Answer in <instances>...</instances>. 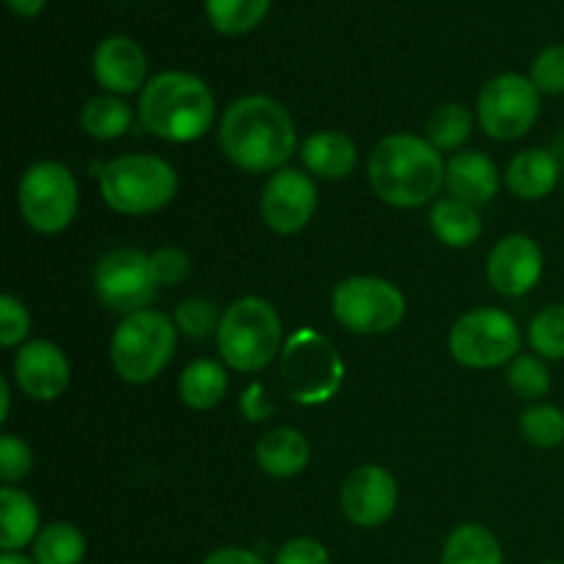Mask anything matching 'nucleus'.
Masks as SVG:
<instances>
[{
	"label": "nucleus",
	"instance_id": "f257e3e1",
	"mask_svg": "<svg viewBox=\"0 0 564 564\" xmlns=\"http://www.w3.org/2000/svg\"><path fill=\"white\" fill-rule=\"evenodd\" d=\"M220 152L242 171L268 174L286 169L297 149V130L290 110L273 97L248 94L235 99L220 116Z\"/></svg>",
	"mask_w": 564,
	"mask_h": 564
},
{
	"label": "nucleus",
	"instance_id": "f03ea898",
	"mask_svg": "<svg viewBox=\"0 0 564 564\" xmlns=\"http://www.w3.org/2000/svg\"><path fill=\"white\" fill-rule=\"evenodd\" d=\"M367 176L380 202L397 209H416L433 202L446 185V163L427 138L394 132L372 149Z\"/></svg>",
	"mask_w": 564,
	"mask_h": 564
},
{
	"label": "nucleus",
	"instance_id": "7ed1b4c3",
	"mask_svg": "<svg viewBox=\"0 0 564 564\" xmlns=\"http://www.w3.org/2000/svg\"><path fill=\"white\" fill-rule=\"evenodd\" d=\"M215 97L191 72H160L143 86L138 119L152 135L169 143H193L215 124Z\"/></svg>",
	"mask_w": 564,
	"mask_h": 564
},
{
	"label": "nucleus",
	"instance_id": "20e7f679",
	"mask_svg": "<svg viewBox=\"0 0 564 564\" xmlns=\"http://www.w3.org/2000/svg\"><path fill=\"white\" fill-rule=\"evenodd\" d=\"M215 339L226 367L235 372H259L284 350V325L273 303L246 295L226 308Z\"/></svg>",
	"mask_w": 564,
	"mask_h": 564
},
{
	"label": "nucleus",
	"instance_id": "39448f33",
	"mask_svg": "<svg viewBox=\"0 0 564 564\" xmlns=\"http://www.w3.org/2000/svg\"><path fill=\"white\" fill-rule=\"evenodd\" d=\"M180 191V176L158 154H121L105 163L99 196L119 215H149L169 207Z\"/></svg>",
	"mask_w": 564,
	"mask_h": 564
},
{
	"label": "nucleus",
	"instance_id": "423d86ee",
	"mask_svg": "<svg viewBox=\"0 0 564 564\" xmlns=\"http://www.w3.org/2000/svg\"><path fill=\"white\" fill-rule=\"evenodd\" d=\"M176 330L174 319L154 308L127 314L110 339V364L116 375L132 386L152 383L174 356Z\"/></svg>",
	"mask_w": 564,
	"mask_h": 564
},
{
	"label": "nucleus",
	"instance_id": "0eeeda50",
	"mask_svg": "<svg viewBox=\"0 0 564 564\" xmlns=\"http://www.w3.org/2000/svg\"><path fill=\"white\" fill-rule=\"evenodd\" d=\"M281 380L297 405H323L345 383V361L323 334L303 328L281 350Z\"/></svg>",
	"mask_w": 564,
	"mask_h": 564
},
{
	"label": "nucleus",
	"instance_id": "6e6552de",
	"mask_svg": "<svg viewBox=\"0 0 564 564\" xmlns=\"http://www.w3.org/2000/svg\"><path fill=\"white\" fill-rule=\"evenodd\" d=\"M77 182L72 171L58 160H39L22 174L17 185V204L31 226L39 235H61L69 229L77 215Z\"/></svg>",
	"mask_w": 564,
	"mask_h": 564
},
{
	"label": "nucleus",
	"instance_id": "1a4fd4ad",
	"mask_svg": "<svg viewBox=\"0 0 564 564\" xmlns=\"http://www.w3.org/2000/svg\"><path fill=\"white\" fill-rule=\"evenodd\" d=\"M523 336L516 319L501 308H474L449 330V352L460 367L496 369L516 361Z\"/></svg>",
	"mask_w": 564,
	"mask_h": 564
},
{
	"label": "nucleus",
	"instance_id": "9d476101",
	"mask_svg": "<svg viewBox=\"0 0 564 564\" xmlns=\"http://www.w3.org/2000/svg\"><path fill=\"white\" fill-rule=\"evenodd\" d=\"M330 308L341 328L361 336H380L402 323L405 295L378 275H350L336 284Z\"/></svg>",
	"mask_w": 564,
	"mask_h": 564
},
{
	"label": "nucleus",
	"instance_id": "9b49d317",
	"mask_svg": "<svg viewBox=\"0 0 564 564\" xmlns=\"http://www.w3.org/2000/svg\"><path fill=\"white\" fill-rule=\"evenodd\" d=\"M160 281L154 275L152 257L141 248H110L94 268V292L99 303L113 314H135L149 308L158 297Z\"/></svg>",
	"mask_w": 564,
	"mask_h": 564
},
{
	"label": "nucleus",
	"instance_id": "f8f14e48",
	"mask_svg": "<svg viewBox=\"0 0 564 564\" xmlns=\"http://www.w3.org/2000/svg\"><path fill=\"white\" fill-rule=\"evenodd\" d=\"M540 116V91L532 77L501 72L477 97V121L494 141H518Z\"/></svg>",
	"mask_w": 564,
	"mask_h": 564
},
{
	"label": "nucleus",
	"instance_id": "ddd939ff",
	"mask_svg": "<svg viewBox=\"0 0 564 564\" xmlns=\"http://www.w3.org/2000/svg\"><path fill=\"white\" fill-rule=\"evenodd\" d=\"M317 209V185L297 169H281L264 182L259 213L275 235H297L306 229Z\"/></svg>",
	"mask_w": 564,
	"mask_h": 564
},
{
	"label": "nucleus",
	"instance_id": "4468645a",
	"mask_svg": "<svg viewBox=\"0 0 564 564\" xmlns=\"http://www.w3.org/2000/svg\"><path fill=\"white\" fill-rule=\"evenodd\" d=\"M400 488L389 468L361 466L341 485V512L358 529L383 527L397 510Z\"/></svg>",
	"mask_w": 564,
	"mask_h": 564
},
{
	"label": "nucleus",
	"instance_id": "2eb2a0df",
	"mask_svg": "<svg viewBox=\"0 0 564 564\" xmlns=\"http://www.w3.org/2000/svg\"><path fill=\"white\" fill-rule=\"evenodd\" d=\"M543 279V251L529 235H507L488 257V281L499 295L523 297Z\"/></svg>",
	"mask_w": 564,
	"mask_h": 564
},
{
	"label": "nucleus",
	"instance_id": "dca6fc26",
	"mask_svg": "<svg viewBox=\"0 0 564 564\" xmlns=\"http://www.w3.org/2000/svg\"><path fill=\"white\" fill-rule=\"evenodd\" d=\"M69 361L64 350L47 339L28 341L14 356V380L25 397L53 402L69 389Z\"/></svg>",
	"mask_w": 564,
	"mask_h": 564
},
{
	"label": "nucleus",
	"instance_id": "f3484780",
	"mask_svg": "<svg viewBox=\"0 0 564 564\" xmlns=\"http://www.w3.org/2000/svg\"><path fill=\"white\" fill-rule=\"evenodd\" d=\"M94 77L113 97L143 91L149 61L141 44L130 36H108L94 50Z\"/></svg>",
	"mask_w": 564,
	"mask_h": 564
},
{
	"label": "nucleus",
	"instance_id": "a211bd4d",
	"mask_svg": "<svg viewBox=\"0 0 564 564\" xmlns=\"http://www.w3.org/2000/svg\"><path fill=\"white\" fill-rule=\"evenodd\" d=\"M564 169L551 149L532 147L518 152L507 165V187L521 202H540V198L551 196L554 187L560 185Z\"/></svg>",
	"mask_w": 564,
	"mask_h": 564
},
{
	"label": "nucleus",
	"instance_id": "6ab92c4d",
	"mask_svg": "<svg viewBox=\"0 0 564 564\" xmlns=\"http://www.w3.org/2000/svg\"><path fill=\"white\" fill-rule=\"evenodd\" d=\"M446 187L460 202L482 207L499 196L501 176L494 160L482 152H457L446 163Z\"/></svg>",
	"mask_w": 564,
	"mask_h": 564
},
{
	"label": "nucleus",
	"instance_id": "aec40b11",
	"mask_svg": "<svg viewBox=\"0 0 564 564\" xmlns=\"http://www.w3.org/2000/svg\"><path fill=\"white\" fill-rule=\"evenodd\" d=\"M257 466L273 479L297 477L312 460V446L308 438L295 427L270 430L257 444Z\"/></svg>",
	"mask_w": 564,
	"mask_h": 564
},
{
	"label": "nucleus",
	"instance_id": "412c9836",
	"mask_svg": "<svg viewBox=\"0 0 564 564\" xmlns=\"http://www.w3.org/2000/svg\"><path fill=\"white\" fill-rule=\"evenodd\" d=\"M301 160L308 174L319 176V180H345L356 169L358 149L345 132L323 130L303 141Z\"/></svg>",
	"mask_w": 564,
	"mask_h": 564
},
{
	"label": "nucleus",
	"instance_id": "4be33fe9",
	"mask_svg": "<svg viewBox=\"0 0 564 564\" xmlns=\"http://www.w3.org/2000/svg\"><path fill=\"white\" fill-rule=\"evenodd\" d=\"M39 507L25 490L3 485L0 490V549L22 551L39 538Z\"/></svg>",
	"mask_w": 564,
	"mask_h": 564
},
{
	"label": "nucleus",
	"instance_id": "5701e85b",
	"mask_svg": "<svg viewBox=\"0 0 564 564\" xmlns=\"http://www.w3.org/2000/svg\"><path fill=\"white\" fill-rule=\"evenodd\" d=\"M430 229L438 237L444 246L449 248H471L474 242L482 237V218H479L477 207L474 204L460 202V198L449 196L441 198L433 204V213H430Z\"/></svg>",
	"mask_w": 564,
	"mask_h": 564
},
{
	"label": "nucleus",
	"instance_id": "b1692460",
	"mask_svg": "<svg viewBox=\"0 0 564 564\" xmlns=\"http://www.w3.org/2000/svg\"><path fill=\"white\" fill-rule=\"evenodd\" d=\"M229 389V375L220 361L198 358L191 361L180 375V397L191 411H213L224 402Z\"/></svg>",
	"mask_w": 564,
	"mask_h": 564
},
{
	"label": "nucleus",
	"instance_id": "393cba45",
	"mask_svg": "<svg viewBox=\"0 0 564 564\" xmlns=\"http://www.w3.org/2000/svg\"><path fill=\"white\" fill-rule=\"evenodd\" d=\"M441 564H505V551L490 529L463 523L446 538Z\"/></svg>",
	"mask_w": 564,
	"mask_h": 564
},
{
	"label": "nucleus",
	"instance_id": "a878e982",
	"mask_svg": "<svg viewBox=\"0 0 564 564\" xmlns=\"http://www.w3.org/2000/svg\"><path fill=\"white\" fill-rule=\"evenodd\" d=\"M132 124V108L121 97L113 94H102L83 105L80 110V127L86 135L97 138V141H116L124 135Z\"/></svg>",
	"mask_w": 564,
	"mask_h": 564
},
{
	"label": "nucleus",
	"instance_id": "bb28decb",
	"mask_svg": "<svg viewBox=\"0 0 564 564\" xmlns=\"http://www.w3.org/2000/svg\"><path fill=\"white\" fill-rule=\"evenodd\" d=\"M86 534L72 523H47L33 540V560L36 564H80L86 560Z\"/></svg>",
	"mask_w": 564,
	"mask_h": 564
},
{
	"label": "nucleus",
	"instance_id": "cd10ccee",
	"mask_svg": "<svg viewBox=\"0 0 564 564\" xmlns=\"http://www.w3.org/2000/svg\"><path fill=\"white\" fill-rule=\"evenodd\" d=\"M273 0H204V11L220 36L251 33L268 17Z\"/></svg>",
	"mask_w": 564,
	"mask_h": 564
},
{
	"label": "nucleus",
	"instance_id": "c85d7f7f",
	"mask_svg": "<svg viewBox=\"0 0 564 564\" xmlns=\"http://www.w3.org/2000/svg\"><path fill=\"white\" fill-rule=\"evenodd\" d=\"M474 116L466 105L446 102L433 110L427 119V141L433 143L438 152H455L463 143L471 138Z\"/></svg>",
	"mask_w": 564,
	"mask_h": 564
},
{
	"label": "nucleus",
	"instance_id": "c756f323",
	"mask_svg": "<svg viewBox=\"0 0 564 564\" xmlns=\"http://www.w3.org/2000/svg\"><path fill=\"white\" fill-rule=\"evenodd\" d=\"M529 345L545 361H564V303L545 306L529 325Z\"/></svg>",
	"mask_w": 564,
	"mask_h": 564
},
{
	"label": "nucleus",
	"instance_id": "7c9ffc66",
	"mask_svg": "<svg viewBox=\"0 0 564 564\" xmlns=\"http://www.w3.org/2000/svg\"><path fill=\"white\" fill-rule=\"evenodd\" d=\"M521 435L538 449L564 446V413L549 402L527 408L521 416Z\"/></svg>",
	"mask_w": 564,
	"mask_h": 564
},
{
	"label": "nucleus",
	"instance_id": "2f4dec72",
	"mask_svg": "<svg viewBox=\"0 0 564 564\" xmlns=\"http://www.w3.org/2000/svg\"><path fill=\"white\" fill-rule=\"evenodd\" d=\"M507 386L512 389V394L527 402L543 400L551 391V372L545 358L518 356L516 361H510V369H507Z\"/></svg>",
	"mask_w": 564,
	"mask_h": 564
},
{
	"label": "nucleus",
	"instance_id": "473e14b6",
	"mask_svg": "<svg viewBox=\"0 0 564 564\" xmlns=\"http://www.w3.org/2000/svg\"><path fill=\"white\" fill-rule=\"evenodd\" d=\"M220 317H224V314H218V306H215L209 297L196 295L185 297V301L176 306L174 323L187 339H209L213 334L218 336Z\"/></svg>",
	"mask_w": 564,
	"mask_h": 564
},
{
	"label": "nucleus",
	"instance_id": "72a5a7b5",
	"mask_svg": "<svg viewBox=\"0 0 564 564\" xmlns=\"http://www.w3.org/2000/svg\"><path fill=\"white\" fill-rule=\"evenodd\" d=\"M532 83L540 94L549 97H562L564 94V44H551L534 58Z\"/></svg>",
	"mask_w": 564,
	"mask_h": 564
},
{
	"label": "nucleus",
	"instance_id": "f704fd0d",
	"mask_svg": "<svg viewBox=\"0 0 564 564\" xmlns=\"http://www.w3.org/2000/svg\"><path fill=\"white\" fill-rule=\"evenodd\" d=\"M33 468V452L20 435H0V479L6 485H14L28 477Z\"/></svg>",
	"mask_w": 564,
	"mask_h": 564
},
{
	"label": "nucleus",
	"instance_id": "c9c22d12",
	"mask_svg": "<svg viewBox=\"0 0 564 564\" xmlns=\"http://www.w3.org/2000/svg\"><path fill=\"white\" fill-rule=\"evenodd\" d=\"M28 330H31V314H28L25 303L14 295L0 297V345L6 350H14L22 345Z\"/></svg>",
	"mask_w": 564,
	"mask_h": 564
},
{
	"label": "nucleus",
	"instance_id": "e433bc0d",
	"mask_svg": "<svg viewBox=\"0 0 564 564\" xmlns=\"http://www.w3.org/2000/svg\"><path fill=\"white\" fill-rule=\"evenodd\" d=\"M152 268L160 286H176L191 275V257L182 248L165 246L152 253Z\"/></svg>",
	"mask_w": 564,
	"mask_h": 564
},
{
	"label": "nucleus",
	"instance_id": "4c0bfd02",
	"mask_svg": "<svg viewBox=\"0 0 564 564\" xmlns=\"http://www.w3.org/2000/svg\"><path fill=\"white\" fill-rule=\"evenodd\" d=\"M275 564H330V554L319 540L295 538L281 545Z\"/></svg>",
	"mask_w": 564,
	"mask_h": 564
},
{
	"label": "nucleus",
	"instance_id": "58836bf2",
	"mask_svg": "<svg viewBox=\"0 0 564 564\" xmlns=\"http://www.w3.org/2000/svg\"><path fill=\"white\" fill-rule=\"evenodd\" d=\"M259 391H262V386L253 383L251 389L246 391V397H242V400H240L242 411H246V416L253 419V422H259V419H268L270 413L275 411L273 402H264L262 397H259Z\"/></svg>",
	"mask_w": 564,
	"mask_h": 564
},
{
	"label": "nucleus",
	"instance_id": "ea45409f",
	"mask_svg": "<svg viewBox=\"0 0 564 564\" xmlns=\"http://www.w3.org/2000/svg\"><path fill=\"white\" fill-rule=\"evenodd\" d=\"M204 564H268L259 554L246 549H218L204 560Z\"/></svg>",
	"mask_w": 564,
	"mask_h": 564
},
{
	"label": "nucleus",
	"instance_id": "a19ab883",
	"mask_svg": "<svg viewBox=\"0 0 564 564\" xmlns=\"http://www.w3.org/2000/svg\"><path fill=\"white\" fill-rule=\"evenodd\" d=\"M6 6H9L11 14L20 17V20H33V17L42 14L47 0H6Z\"/></svg>",
	"mask_w": 564,
	"mask_h": 564
},
{
	"label": "nucleus",
	"instance_id": "79ce46f5",
	"mask_svg": "<svg viewBox=\"0 0 564 564\" xmlns=\"http://www.w3.org/2000/svg\"><path fill=\"white\" fill-rule=\"evenodd\" d=\"M0 402H3V408H0V422H6L11 411V389L6 378H0Z\"/></svg>",
	"mask_w": 564,
	"mask_h": 564
},
{
	"label": "nucleus",
	"instance_id": "37998d69",
	"mask_svg": "<svg viewBox=\"0 0 564 564\" xmlns=\"http://www.w3.org/2000/svg\"><path fill=\"white\" fill-rule=\"evenodd\" d=\"M0 564H36V560H28V556H22L20 551H3Z\"/></svg>",
	"mask_w": 564,
	"mask_h": 564
},
{
	"label": "nucleus",
	"instance_id": "c03bdc74",
	"mask_svg": "<svg viewBox=\"0 0 564 564\" xmlns=\"http://www.w3.org/2000/svg\"><path fill=\"white\" fill-rule=\"evenodd\" d=\"M543 564H564L562 560H549V562H543Z\"/></svg>",
	"mask_w": 564,
	"mask_h": 564
},
{
	"label": "nucleus",
	"instance_id": "a18cd8bd",
	"mask_svg": "<svg viewBox=\"0 0 564 564\" xmlns=\"http://www.w3.org/2000/svg\"><path fill=\"white\" fill-rule=\"evenodd\" d=\"M562 187H564V176H562Z\"/></svg>",
	"mask_w": 564,
	"mask_h": 564
}]
</instances>
